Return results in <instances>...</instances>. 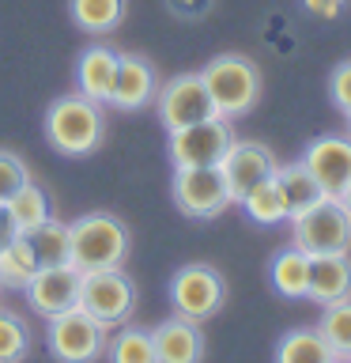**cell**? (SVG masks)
<instances>
[{"instance_id":"cell-2","label":"cell","mask_w":351,"mask_h":363,"mask_svg":"<svg viewBox=\"0 0 351 363\" xmlns=\"http://www.w3.org/2000/svg\"><path fill=\"white\" fill-rule=\"evenodd\" d=\"M200 79H204V87H208L212 102H215V113L226 121L249 113L260 99V68L242 53L212 57V61L204 65Z\"/></svg>"},{"instance_id":"cell-15","label":"cell","mask_w":351,"mask_h":363,"mask_svg":"<svg viewBox=\"0 0 351 363\" xmlns=\"http://www.w3.org/2000/svg\"><path fill=\"white\" fill-rule=\"evenodd\" d=\"M113 76H117V50L106 42H95L79 53L76 61V95H84L91 102H110Z\"/></svg>"},{"instance_id":"cell-27","label":"cell","mask_w":351,"mask_h":363,"mask_svg":"<svg viewBox=\"0 0 351 363\" xmlns=\"http://www.w3.org/2000/svg\"><path fill=\"white\" fill-rule=\"evenodd\" d=\"M110 363H159L155 359V340L147 329H121L117 337L106 340Z\"/></svg>"},{"instance_id":"cell-18","label":"cell","mask_w":351,"mask_h":363,"mask_svg":"<svg viewBox=\"0 0 351 363\" xmlns=\"http://www.w3.org/2000/svg\"><path fill=\"white\" fill-rule=\"evenodd\" d=\"M23 238H27V246H30L34 261H38V269L64 265V261L72 257V227L61 223L57 216H50V220L38 223V227H30V231H23Z\"/></svg>"},{"instance_id":"cell-17","label":"cell","mask_w":351,"mask_h":363,"mask_svg":"<svg viewBox=\"0 0 351 363\" xmlns=\"http://www.w3.org/2000/svg\"><path fill=\"white\" fill-rule=\"evenodd\" d=\"M351 295V257L347 254H317L310 257V288L306 299L313 303H340Z\"/></svg>"},{"instance_id":"cell-7","label":"cell","mask_w":351,"mask_h":363,"mask_svg":"<svg viewBox=\"0 0 351 363\" xmlns=\"http://www.w3.org/2000/svg\"><path fill=\"white\" fill-rule=\"evenodd\" d=\"M170 299H174V311L189 322H204V318L219 314L226 303V280L219 277V269L212 265H181L174 272V284H170Z\"/></svg>"},{"instance_id":"cell-1","label":"cell","mask_w":351,"mask_h":363,"mask_svg":"<svg viewBox=\"0 0 351 363\" xmlns=\"http://www.w3.org/2000/svg\"><path fill=\"white\" fill-rule=\"evenodd\" d=\"M106 136L102 106L84 95H61L45 110V140L61 155H91Z\"/></svg>"},{"instance_id":"cell-13","label":"cell","mask_w":351,"mask_h":363,"mask_svg":"<svg viewBox=\"0 0 351 363\" xmlns=\"http://www.w3.org/2000/svg\"><path fill=\"white\" fill-rule=\"evenodd\" d=\"M276 155H272L268 144L260 140H231V147H226V155L219 159V170L226 178V189H231L234 204L246 197L249 189L257 186V182H265L268 174H276Z\"/></svg>"},{"instance_id":"cell-3","label":"cell","mask_w":351,"mask_h":363,"mask_svg":"<svg viewBox=\"0 0 351 363\" xmlns=\"http://www.w3.org/2000/svg\"><path fill=\"white\" fill-rule=\"evenodd\" d=\"M72 227V265L79 272L95 269H117L129 257V227L110 212H91L79 216Z\"/></svg>"},{"instance_id":"cell-4","label":"cell","mask_w":351,"mask_h":363,"mask_svg":"<svg viewBox=\"0 0 351 363\" xmlns=\"http://www.w3.org/2000/svg\"><path fill=\"white\" fill-rule=\"evenodd\" d=\"M291 231H294V246L310 257L347 254L351 250V216H347L340 197H325V201H317L313 208H306L302 216H294Z\"/></svg>"},{"instance_id":"cell-25","label":"cell","mask_w":351,"mask_h":363,"mask_svg":"<svg viewBox=\"0 0 351 363\" xmlns=\"http://www.w3.org/2000/svg\"><path fill=\"white\" fill-rule=\"evenodd\" d=\"M8 212H11V220H16L19 235L30 231V227H38V223H45L53 216L50 193H45L42 186H34V182H27V186H19V193L8 201Z\"/></svg>"},{"instance_id":"cell-21","label":"cell","mask_w":351,"mask_h":363,"mask_svg":"<svg viewBox=\"0 0 351 363\" xmlns=\"http://www.w3.org/2000/svg\"><path fill=\"white\" fill-rule=\"evenodd\" d=\"M276 363H336V352L328 348V340L313 329H291L280 337L276 345Z\"/></svg>"},{"instance_id":"cell-37","label":"cell","mask_w":351,"mask_h":363,"mask_svg":"<svg viewBox=\"0 0 351 363\" xmlns=\"http://www.w3.org/2000/svg\"><path fill=\"white\" fill-rule=\"evenodd\" d=\"M347 363H351V359H347Z\"/></svg>"},{"instance_id":"cell-32","label":"cell","mask_w":351,"mask_h":363,"mask_svg":"<svg viewBox=\"0 0 351 363\" xmlns=\"http://www.w3.org/2000/svg\"><path fill=\"white\" fill-rule=\"evenodd\" d=\"M302 8L317 19H336L340 11L347 8V0H302Z\"/></svg>"},{"instance_id":"cell-9","label":"cell","mask_w":351,"mask_h":363,"mask_svg":"<svg viewBox=\"0 0 351 363\" xmlns=\"http://www.w3.org/2000/svg\"><path fill=\"white\" fill-rule=\"evenodd\" d=\"M155 113L166 125V133H174V129H185V125L215 118V102L208 95V87H204L200 72H185V76L166 79L155 91Z\"/></svg>"},{"instance_id":"cell-5","label":"cell","mask_w":351,"mask_h":363,"mask_svg":"<svg viewBox=\"0 0 351 363\" xmlns=\"http://www.w3.org/2000/svg\"><path fill=\"white\" fill-rule=\"evenodd\" d=\"M50 352L61 363H95L106 352V325L98 318H91L84 306L50 318Z\"/></svg>"},{"instance_id":"cell-31","label":"cell","mask_w":351,"mask_h":363,"mask_svg":"<svg viewBox=\"0 0 351 363\" xmlns=\"http://www.w3.org/2000/svg\"><path fill=\"white\" fill-rule=\"evenodd\" d=\"M215 0H166V11L174 19H185V23H197L212 11Z\"/></svg>"},{"instance_id":"cell-12","label":"cell","mask_w":351,"mask_h":363,"mask_svg":"<svg viewBox=\"0 0 351 363\" xmlns=\"http://www.w3.org/2000/svg\"><path fill=\"white\" fill-rule=\"evenodd\" d=\"M79 288H84V272H79L72 261H64V265H45V269H38L23 291H27L30 306H34L42 318H57V314H64V311H72V306H79Z\"/></svg>"},{"instance_id":"cell-28","label":"cell","mask_w":351,"mask_h":363,"mask_svg":"<svg viewBox=\"0 0 351 363\" xmlns=\"http://www.w3.org/2000/svg\"><path fill=\"white\" fill-rule=\"evenodd\" d=\"M30 348V329L16 311L0 306V363H19Z\"/></svg>"},{"instance_id":"cell-35","label":"cell","mask_w":351,"mask_h":363,"mask_svg":"<svg viewBox=\"0 0 351 363\" xmlns=\"http://www.w3.org/2000/svg\"><path fill=\"white\" fill-rule=\"evenodd\" d=\"M347 133H351V113H347Z\"/></svg>"},{"instance_id":"cell-22","label":"cell","mask_w":351,"mask_h":363,"mask_svg":"<svg viewBox=\"0 0 351 363\" xmlns=\"http://www.w3.org/2000/svg\"><path fill=\"white\" fill-rule=\"evenodd\" d=\"M238 204H242V212L253 223H260V227H276V223L287 220V204H283V193H280L276 174H268L265 182H257V186L249 189Z\"/></svg>"},{"instance_id":"cell-34","label":"cell","mask_w":351,"mask_h":363,"mask_svg":"<svg viewBox=\"0 0 351 363\" xmlns=\"http://www.w3.org/2000/svg\"><path fill=\"white\" fill-rule=\"evenodd\" d=\"M340 201H344V208H347V216H351V186H347V193H344Z\"/></svg>"},{"instance_id":"cell-11","label":"cell","mask_w":351,"mask_h":363,"mask_svg":"<svg viewBox=\"0 0 351 363\" xmlns=\"http://www.w3.org/2000/svg\"><path fill=\"white\" fill-rule=\"evenodd\" d=\"M302 167L317 178L325 197H344L351 186V136L325 133L310 140L302 152Z\"/></svg>"},{"instance_id":"cell-23","label":"cell","mask_w":351,"mask_h":363,"mask_svg":"<svg viewBox=\"0 0 351 363\" xmlns=\"http://www.w3.org/2000/svg\"><path fill=\"white\" fill-rule=\"evenodd\" d=\"M72 23L87 34H110L125 19V0H68Z\"/></svg>"},{"instance_id":"cell-36","label":"cell","mask_w":351,"mask_h":363,"mask_svg":"<svg viewBox=\"0 0 351 363\" xmlns=\"http://www.w3.org/2000/svg\"><path fill=\"white\" fill-rule=\"evenodd\" d=\"M336 363H347V359H336Z\"/></svg>"},{"instance_id":"cell-10","label":"cell","mask_w":351,"mask_h":363,"mask_svg":"<svg viewBox=\"0 0 351 363\" xmlns=\"http://www.w3.org/2000/svg\"><path fill=\"white\" fill-rule=\"evenodd\" d=\"M234 140V129L226 118H208L197 125L170 133V163L174 167H219V159L226 155V147Z\"/></svg>"},{"instance_id":"cell-19","label":"cell","mask_w":351,"mask_h":363,"mask_svg":"<svg viewBox=\"0 0 351 363\" xmlns=\"http://www.w3.org/2000/svg\"><path fill=\"white\" fill-rule=\"evenodd\" d=\"M276 182H280V193H283V204H287V220L302 216L306 208H313L317 201H325V189L317 186V178L299 163H287V167H276Z\"/></svg>"},{"instance_id":"cell-8","label":"cell","mask_w":351,"mask_h":363,"mask_svg":"<svg viewBox=\"0 0 351 363\" xmlns=\"http://www.w3.org/2000/svg\"><path fill=\"white\" fill-rule=\"evenodd\" d=\"M174 204L185 216L212 220L234 204L219 167H174Z\"/></svg>"},{"instance_id":"cell-16","label":"cell","mask_w":351,"mask_h":363,"mask_svg":"<svg viewBox=\"0 0 351 363\" xmlns=\"http://www.w3.org/2000/svg\"><path fill=\"white\" fill-rule=\"evenodd\" d=\"M155 359L159 363H200L204 359V333L200 322H189V318H166L163 325H155Z\"/></svg>"},{"instance_id":"cell-20","label":"cell","mask_w":351,"mask_h":363,"mask_svg":"<svg viewBox=\"0 0 351 363\" xmlns=\"http://www.w3.org/2000/svg\"><path fill=\"white\" fill-rule=\"evenodd\" d=\"M272 288H276L283 299H306V288H310V254H302L299 246H287L272 257Z\"/></svg>"},{"instance_id":"cell-6","label":"cell","mask_w":351,"mask_h":363,"mask_svg":"<svg viewBox=\"0 0 351 363\" xmlns=\"http://www.w3.org/2000/svg\"><path fill=\"white\" fill-rule=\"evenodd\" d=\"M79 306L98 318L102 325H121L129 322L132 311H136V284L117 269H95V272H84V288H79Z\"/></svg>"},{"instance_id":"cell-24","label":"cell","mask_w":351,"mask_h":363,"mask_svg":"<svg viewBox=\"0 0 351 363\" xmlns=\"http://www.w3.org/2000/svg\"><path fill=\"white\" fill-rule=\"evenodd\" d=\"M34 272H38V261H34V254H30V246H27L23 235H16L11 242L0 246V288L23 291Z\"/></svg>"},{"instance_id":"cell-30","label":"cell","mask_w":351,"mask_h":363,"mask_svg":"<svg viewBox=\"0 0 351 363\" xmlns=\"http://www.w3.org/2000/svg\"><path fill=\"white\" fill-rule=\"evenodd\" d=\"M328 95H333V106L344 113H351V61L333 68V79H328Z\"/></svg>"},{"instance_id":"cell-14","label":"cell","mask_w":351,"mask_h":363,"mask_svg":"<svg viewBox=\"0 0 351 363\" xmlns=\"http://www.w3.org/2000/svg\"><path fill=\"white\" fill-rule=\"evenodd\" d=\"M159 91V76L147 57L140 53H117V76H113V91H110V106L117 110H144L147 102H155Z\"/></svg>"},{"instance_id":"cell-29","label":"cell","mask_w":351,"mask_h":363,"mask_svg":"<svg viewBox=\"0 0 351 363\" xmlns=\"http://www.w3.org/2000/svg\"><path fill=\"white\" fill-rule=\"evenodd\" d=\"M30 174L23 167V159L16 152H0V204H8L19 193V186H27Z\"/></svg>"},{"instance_id":"cell-33","label":"cell","mask_w":351,"mask_h":363,"mask_svg":"<svg viewBox=\"0 0 351 363\" xmlns=\"http://www.w3.org/2000/svg\"><path fill=\"white\" fill-rule=\"evenodd\" d=\"M16 235H19V227H16V220H11L8 204H0V246H4V242H11Z\"/></svg>"},{"instance_id":"cell-26","label":"cell","mask_w":351,"mask_h":363,"mask_svg":"<svg viewBox=\"0 0 351 363\" xmlns=\"http://www.w3.org/2000/svg\"><path fill=\"white\" fill-rule=\"evenodd\" d=\"M317 333L328 340V348L336 352V359H351V295L325 306L321 322H317Z\"/></svg>"}]
</instances>
